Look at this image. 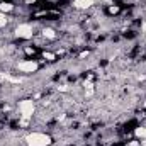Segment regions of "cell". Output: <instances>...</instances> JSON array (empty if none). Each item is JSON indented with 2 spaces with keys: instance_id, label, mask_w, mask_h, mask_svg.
Instances as JSON below:
<instances>
[{
  "instance_id": "5b68a950",
  "label": "cell",
  "mask_w": 146,
  "mask_h": 146,
  "mask_svg": "<svg viewBox=\"0 0 146 146\" xmlns=\"http://www.w3.org/2000/svg\"><path fill=\"white\" fill-rule=\"evenodd\" d=\"M94 5V0H73L75 9H90Z\"/></svg>"
},
{
  "instance_id": "7c38bea8",
  "label": "cell",
  "mask_w": 146,
  "mask_h": 146,
  "mask_svg": "<svg viewBox=\"0 0 146 146\" xmlns=\"http://www.w3.org/2000/svg\"><path fill=\"white\" fill-rule=\"evenodd\" d=\"M88 56V51H83V53H80V58H87Z\"/></svg>"
},
{
  "instance_id": "5bb4252c",
  "label": "cell",
  "mask_w": 146,
  "mask_h": 146,
  "mask_svg": "<svg viewBox=\"0 0 146 146\" xmlns=\"http://www.w3.org/2000/svg\"><path fill=\"white\" fill-rule=\"evenodd\" d=\"M26 3H34V0H24Z\"/></svg>"
},
{
  "instance_id": "3957f363",
  "label": "cell",
  "mask_w": 146,
  "mask_h": 146,
  "mask_svg": "<svg viewBox=\"0 0 146 146\" xmlns=\"http://www.w3.org/2000/svg\"><path fill=\"white\" fill-rule=\"evenodd\" d=\"M15 36L21 37V39H31L34 36V29L31 24H19L15 27Z\"/></svg>"
},
{
  "instance_id": "8992f818",
  "label": "cell",
  "mask_w": 146,
  "mask_h": 146,
  "mask_svg": "<svg viewBox=\"0 0 146 146\" xmlns=\"http://www.w3.org/2000/svg\"><path fill=\"white\" fill-rule=\"evenodd\" d=\"M10 10H14V5L12 3H9V2H0V12H10Z\"/></svg>"
},
{
  "instance_id": "30bf717a",
  "label": "cell",
  "mask_w": 146,
  "mask_h": 146,
  "mask_svg": "<svg viewBox=\"0 0 146 146\" xmlns=\"http://www.w3.org/2000/svg\"><path fill=\"white\" fill-rule=\"evenodd\" d=\"M42 56H44V60H48V61H53V60H54V54H53V53H44Z\"/></svg>"
},
{
  "instance_id": "277c9868",
  "label": "cell",
  "mask_w": 146,
  "mask_h": 146,
  "mask_svg": "<svg viewBox=\"0 0 146 146\" xmlns=\"http://www.w3.org/2000/svg\"><path fill=\"white\" fill-rule=\"evenodd\" d=\"M37 68H39V65L36 61H33V60H26V61L17 63V70L22 73H34L37 72Z\"/></svg>"
},
{
  "instance_id": "4fadbf2b",
  "label": "cell",
  "mask_w": 146,
  "mask_h": 146,
  "mask_svg": "<svg viewBox=\"0 0 146 146\" xmlns=\"http://www.w3.org/2000/svg\"><path fill=\"white\" fill-rule=\"evenodd\" d=\"M141 31H143V33H146V22H143V26H141Z\"/></svg>"
},
{
  "instance_id": "52a82bcc",
  "label": "cell",
  "mask_w": 146,
  "mask_h": 146,
  "mask_svg": "<svg viewBox=\"0 0 146 146\" xmlns=\"http://www.w3.org/2000/svg\"><path fill=\"white\" fill-rule=\"evenodd\" d=\"M134 136H136V138H141V139H145V138H146V127H143V126L136 127V129H134Z\"/></svg>"
},
{
  "instance_id": "6da1fadb",
  "label": "cell",
  "mask_w": 146,
  "mask_h": 146,
  "mask_svg": "<svg viewBox=\"0 0 146 146\" xmlns=\"http://www.w3.org/2000/svg\"><path fill=\"white\" fill-rule=\"evenodd\" d=\"M27 146H49L51 145V136L46 133H31L26 136Z\"/></svg>"
},
{
  "instance_id": "8fae6325",
  "label": "cell",
  "mask_w": 146,
  "mask_h": 146,
  "mask_svg": "<svg viewBox=\"0 0 146 146\" xmlns=\"http://www.w3.org/2000/svg\"><path fill=\"white\" fill-rule=\"evenodd\" d=\"M117 10H119V9H117V7H110V9H109V12H110V14H115V12H117Z\"/></svg>"
},
{
  "instance_id": "9c48e42d",
  "label": "cell",
  "mask_w": 146,
  "mask_h": 146,
  "mask_svg": "<svg viewBox=\"0 0 146 146\" xmlns=\"http://www.w3.org/2000/svg\"><path fill=\"white\" fill-rule=\"evenodd\" d=\"M7 21H9V19L5 17V14H3V12H0V27H3V26L7 24Z\"/></svg>"
},
{
  "instance_id": "9a60e30c",
  "label": "cell",
  "mask_w": 146,
  "mask_h": 146,
  "mask_svg": "<svg viewBox=\"0 0 146 146\" xmlns=\"http://www.w3.org/2000/svg\"><path fill=\"white\" fill-rule=\"evenodd\" d=\"M141 146H146V141H141Z\"/></svg>"
},
{
  "instance_id": "ba28073f",
  "label": "cell",
  "mask_w": 146,
  "mask_h": 146,
  "mask_svg": "<svg viewBox=\"0 0 146 146\" xmlns=\"http://www.w3.org/2000/svg\"><path fill=\"white\" fill-rule=\"evenodd\" d=\"M42 34H44V37H48V39H54V37H56V33H54L53 29H49V27H48V29H44V31H42Z\"/></svg>"
},
{
  "instance_id": "7a4b0ae2",
  "label": "cell",
  "mask_w": 146,
  "mask_h": 146,
  "mask_svg": "<svg viewBox=\"0 0 146 146\" xmlns=\"http://www.w3.org/2000/svg\"><path fill=\"white\" fill-rule=\"evenodd\" d=\"M34 109H36V106H34V100H31V99H27V100H21V102H19L21 119H24V121H29V119H33Z\"/></svg>"
}]
</instances>
